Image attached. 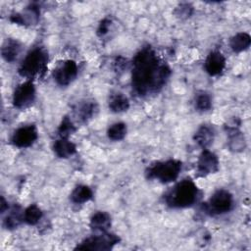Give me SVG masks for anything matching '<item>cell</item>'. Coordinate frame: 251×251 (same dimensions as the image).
Returning <instances> with one entry per match:
<instances>
[{
    "label": "cell",
    "mask_w": 251,
    "mask_h": 251,
    "mask_svg": "<svg viewBox=\"0 0 251 251\" xmlns=\"http://www.w3.org/2000/svg\"><path fill=\"white\" fill-rule=\"evenodd\" d=\"M22 52V44L13 38H7L1 47V54L6 62H15Z\"/></svg>",
    "instance_id": "4fadbf2b"
},
{
    "label": "cell",
    "mask_w": 251,
    "mask_h": 251,
    "mask_svg": "<svg viewBox=\"0 0 251 251\" xmlns=\"http://www.w3.org/2000/svg\"><path fill=\"white\" fill-rule=\"evenodd\" d=\"M131 85L140 97L159 92L171 75L170 67L165 64L150 47H142L131 63Z\"/></svg>",
    "instance_id": "6da1fadb"
},
{
    "label": "cell",
    "mask_w": 251,
    "mask_h": 251,
    "mask_svg": "<svg viewBox=\"0 0 251 251\" xmlns=\"http://www.w3.org/2000/svg\"><path fill=\"white\" fill-rule=\"evenodd\" d=\"M115 69L118 70V71H123L125 68H126V64H127V61L126 59H125L124 57H117L115 62Z\"/></svg>",
    "instance_id": "f1b7e54d"
},
{
    "label": "cell",
    "mask_w": 251,
    "mask_h": 251,
    "mask_svg": "<svg viewBox=\"0 0 251 251\" xmlns=\"http://www.w3.org/2000/svg\"><path fill=\"white\" fill-rule=\"evenodd\" d=\"M37 137L38 131L34 125L23 126L13 132L11 143L18 148H27L36 141Z\"/></svg>",
    "instance_id": "30bf717a"
},
{
    "label": "cell",
    "mask_w": 251,
    "mask_h": 251,
    "mask_svg": "<svg viewBox=\"0 0 251 251\" xmlns=\"http://www.w3.org/2000/svg\"><path fill=\"white\" fill-rule=\"evenodd\" d=\"M251 44V37L246 32H238L230 37L229 46L235 53H240L249 48Z\"/></svg>",
    "instance_id": "ffe728a7"
},
{
    "label": "cell",
    "mask_w": 251,
    "mask_h": 251,
    "mask_svg": "<svg viewBox=\"0 0 251 251\" xmlns=\"http://www.w3.org/2000/svg\"><path fill=\"white\" fill-rule=\"evenodd\" d=\"M220 162L218 156L209 149H203L196 164L197 177H205L218 172Z\"/></svg>",
    "instance_id": "9c48e42d"
},
{
    "label": "cell",
    "mask_w": 251,
    "mask_h": 251,
    "mask_svg": "<svg viewBox=\"0 0 251 251\" xmlns=\"http://www.w3.org/2000/svg\"><path fill=\"white\" fill-rule=\"evenodd\" d=\"M120 241H121V238L118 235L108 231H104V232H100L99 234L92 235L83 239L79 244L76 245L75 249L107 251V250H111Z\"/></svg>",
    "instance_id": "8992f818"
},
{
    "label": "cell",
    "mask_w": 251,
    "mask_h": 251,
    "mask_svg": "<svg viewBox=\"0 0 251 251\" xmlns=\"http://www.w3.org/2000/svg\"><path fill=\"white\" fill-rule=\"evenodd\" d=\"M193 139L200 147L208 149L215 139L214 128L208 125H202L194 133Z\"/></svg>",
    "instance_id": "5bb4252c"
},
{
    "label": "cell",
    "mask_w": 251,
    "mask_h": 251,
    "mask_svg": "<svg viewBox=\"0 0 251 251\" xmlns=\"http://www.w3.org/2000/svg\"><path fill=\"white\" fill-rule=\"evenodd\" d=\"M109 109L114 113H123L128 110L129 100L123 93L112 94L109 100Z\"/></svg>",
    "instance_id": "44dd1931"
},
{
    "label": "cell",
    "mask_w": 251,
    "mask_h": 251,
    "mask_svg": "<svg viewBox=\"0 0 251 251\" xmlns=\"http://www.w3.org/2000/svg\"><path fill=\"white\" fill-rule=\"evenodd\" d=\"M112 225L111 216L107 212L98 211L92 215L89 222V226L94 231L104 232L108 231Z\"/></svg>",
    "instance_id": "9a60e30c"
},
{
    "label": "cell",
    "mask_w": 251,
    "mask_h": 251,
    "mask_svg": "<svg viewBox=\"0 0 251 251\" xmlns=\"http://www.w3.org/2000/svg\"><path fill=\"white\" fill-rule=\"evenodd\" d=\"M9 209V205L8 202L5 200V198L2 196L1 197V213L4 214L6 211H8Z\"/></svg>",
    "instance_id": "f546056e"
},
{
    "label": "cell",
    "mask_w": 251,
    "mask_h": 251,
    "mask_svg": "<svg viewBox=\"0 0 251 251\" xmlns=\"http://www.w3.org/2000/svg\"><path fill=\"white\" fill-rule=\"evenodd\" d=\"M127 128L125 123L119 122L111 125L107 129V136L113 141H120L126 137Z\"/></svg>",
    "instance_id": "cb8c5ba5"
},
{
    "label": "cell",
    "mask_w": 251,
    "mask_h": 251,
    "mask_svg": "<svg viewBox=\"0 0 251 251\" xmlns=\"http://www.w3.org/2000/svg\"><path fill=\"white\" fill-rule=\"evenodd\" d=\"M75 130L76 127L74 125L73 121L68 116H65L58 126L57 132L61 138H69Z\"/></svg>",
    "instance_id": "484cf974"
},
{
    "label": "cell",
    "mask_w": 251,
    "mask_h": 251,
    "mask_svg": "<svg viewBox=\"0 0 251 251\" xmlns=\"http://www.w3.org/2000/svg\"><path fill=\"white\" fill-rule=\"evenodd\" d=\"M233 206V196L226 189H219L213 193L209 200L204 203L203 211L210 215H223L229 212Z\"/></svg>",
    "instance_id": "5b68a950"
},
{
    "label": "cell",
    "mask_w": 251,
    "mask_h": 251,
    "mask_svg": "<svg viewBox=\"0 0 251 251\" xmlns=\"http://www.w3.org/2000/svg\"><path fill=\"white\" fill-rule=\"evenodd\" d=\"M97 104L93 100H85L81 103H79L76 108L75 109V115L77 119L80 122H88L95 116V113L97 112Z\"/></svg>",
    "instance_id": "ac0fdd59"
},
{
    "label": "cell",
    "mask_w": 251,
    "mask_h": 251,
    "mask_svg": "<svg viewBox=\"0 0 251 251\" xmlns=\"http://www.w3.org/2000/svg\"><path fill=\"white\" fill-rule=\"evenodd\" d=\"M78 74L77 64L74 60H65L57 65L53 71V77L57 84L67 86L71 84Z\"/></svg>",
    "instance_id": "ba28073f"
},
{
    "label": "cell",
    "mask_w": 251,
    "mask_h": 251,
    "mask_svg": "<svg viewBox=\"0 0 251 251\" xmlns=\"http://www.w3.org/2000/svg\"><path fill=\"white\" fill-rule=\"evenodd\" d=\"M53 151L55 155L62 159H67L75 154L76 146L69 140V138H59L53 144Z\"/></svg>",
    "instance_id": "2e32d148"
},
{
    "label": "cell",
    "mask_w": 251,
    "mask_h": 251,
    "mask_svg": "<svg viewBox=\"0 0 251 251\" xmlns=\"http://www.w3.org/2000/svg\"><path fill=\"white\" fill-rule=\"evenodd\" d=\"M176 17L183 20L189 18L193 13V7L189 3H181L179 4L174 11Z\"/></svg>",
    "instance_id": "4316f807"
},
{
    "label": "cell",
    "mask_w": 251,
    "mask_h": 251,
    "mask_svg": "<svg viewBox=\"0 0 251 251\" xmlns=\"http://www.w3.org/2000/svg\"><path fill=\"white\" fill-rule=\"evenodd\" d=\"M48 53L42 47H35L30 50L22 61L18 73L26 79L43 75L47 69Z\"/></svg>",
    "instance_id": "3957f363"
},
{
    "label": "cell",
    "mask_w": 251,
    "mask_h": 251,
    "mask_svg": "<svg viewBox=\"0 0 251 251\" xmlns=\"http://www.w3.org/2000/svg\"><path fill=\"white\" fill-rule=\"evenodd\" d=\"M112 26V20L110 18H104L98 25L96 33L99 37H104L105 35H107L111 29Z\"/></svg>",
    "instance_id": "83f0119b"
},
{
    "label": "cell",
    "mask_w": 251,
    "mask_h": 251,
    "mask_svg": "<svg viewBox=\"0 0 251 251\" xmlns=\"http://www.w3.org/2000/svg\"><path fill=\"white\" fill-rule=\"evenodd\" d=\"M24 222V211H22L21 206L15 204L13 207H9L7 215L4 219V226L7 229L17 228Z\"/></svg>",
    "instance_id": "e0dca14e"
},
{
    "label": "cell",
    "mask_w": 251,
    "mask_h": 251,
    "mask_svg": "<svg viewBox=\"0 0 251 251\" xmlns=\"http://www.w3.org/2000/svg\"><path fill=\"white\" fill-rule=\"evenodd\" d=\"M195 108L200 112H207L212 108V98L206 91H200L194 98Z\"/></svg>",
    "instance_id": "d4e9b609"
},
{
    "label": "cell",
    "mask_w": 251,
    "mask_h": 251,
    "mask_svg": "<svg viewBox=\"0 0 251 251\" xmlns=\"http://www.w3.org/2000/svg\"><path fill=\"white\" fill-rule=\"evenodd\" d=\"M226 68V58L220 51H211L204 62L205 72L211 75L216 76L223 73Z\"/></svg>",
    "instance_id": "7c38bea8"
},
{
    "label": "cell",
    "mask_w": 251,
    "mask_h": 251,
    "mask_svg": "<svg viewBox=\"0 0 251 251\" xmlns=\"http://www.w3.org/2000/svg\"><path fill=\"white\" fill-rule=\"evenodd\" d=\"M228 135L227 146L232 152H241L246 147V140L244 134L239 130V128L226 130Z\"/></svg>",
    "instance_id": "d6986e66"
},
{
    "label": "cell",
    "mask_w": 251,
    "mask_h": 251,
    "mask_svg": "<svg viewBox=\"0 0 251 251\" xmlns=\"http://www.w3.org/2000/svg\"><path fill=\"white\" fill-rule=\"evenodd\" d=\"M35 99V87L31 79L19 84L13 93V105L18 109H25L29 107Z\"/></svg>",
    "instance_id": "52a82bcc"
},
{
    "label": "cell",
    "mask_w": 251,
    "mask_h": 251,
    "mask_svg": "<svg viewBox=\"0 0 251 251\" xmlns=\"http://www.w3.org/2000/svg\"><path fill=\"white\" fill-rule=\"evenodd\" d=\"M181 168L182 164L179 160L169 159L152 164L147 168L145 174L149 179H158L162 183H169L177 179Z\"/></svg>",
    "instance_id": "277c9868"
},
{
    "label": "cell",
    "mask_w": 251,
    "mask_h": 251,
    "mask_svg": "<svg viewBox=\"0 0 251 251\" xmlns=\"http://www.w3.org/2000/svg\"><path fill=\"white\" fill-rule=\"evenodd\" d=\"M200 197V190L196 183L189 177L183 178L171 187L164 199L171 208H187L195 204Z\"/></svg>",
    "instance_id": "7a4b0ae2"
},
{
    "label": "cell",
    "mask_w": 251,
    "mask_h": 251,
    "mask_svg": "<svg viewBox=\"0 0 251 251\" xmlns=\"http://www.w3.org/2000/svg\"><path fill=\"white\" fill-rule=\"evenodd\" d=\"M70 196L72 202L75 204H83L88 202L93 197V192L89 186L79 184L74 188Z\"/></svg>",
    "instance_id": "7402d4cb"
},
{
    "label": "cell",
    "mask_w": 251,
    "mask_h": 251,
    "mask_svg": "<svg viewBox=\"0 0 251 251\" xmlns=\"http://www.w3.org/2000/svg\"><path fill=\"white\" fill-rule=\"evenodd\" d=\"M42 216V210L36 204H31L24 211V222L29 226H35L39 223Z\"/></svg>",
    "instance_id": "603a6c76"
},
{
    "label": "cell",
    "mask_w": 251,
    "mask_h": 251,
    "mask_svg": "<svg viewBox=\"0 0 251 251\" xmlns=\"http://www.w3.org/2000/svg\"><path fill=\"white\" fill-rule=\"evenodd\" d=\"M40 17V7L36 3H31L26 6L23 11L14 13L10 16L9 20L13 24L30 26L36 25Z\"/></svg>",
    "instance_id": "8fae6325"
}]
</instances>
